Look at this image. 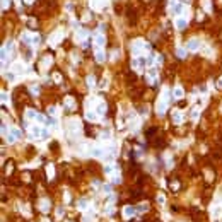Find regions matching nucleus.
Here are the masks:
<instances>
[{"mask_svg": "<svg viewBox=\"0 0 222 222\" xmlns=\"http://www.w3.org/2000/svg\"><path fill=\"white\" fill-rule=\"evenodd\" d=\"M145 48H149L147 45H145L144 41H133V45H132V53L133 55H140V51Z\"/></svg>", "mask_w": 222, "mask_h": 222, "instance_id": "f257e3e1", "label": "nucleus"}, {"mask_svg": "<svg viewBox=\"0 0 222 222\" xmlns=\"http://www.w3.org/2000/svg\"><path fill=\"white\" fill-rule=\"evenodd\" d=\"M186 48L191 50V51L198 50V48H200V41H198V39H190V41L186 43Z\"/></svg>", "mask_w": 222, "mask_h": 222, "instance_id": "f03ea898", "label": "nucleus"}, {"mask_svg": "<svg viewBox=\"0 0 222 222\" xmlns=\"http://www.w3.org/2000/svg\"><path fill=\"white\" fill-rule=\"evenodd\" d=\"M31 137H33V138H39V137H43V130H41L39 126H31Z\"/></svg>", "mask_w": 222, "mask_h": 222, "instance_id": "7ed1b4c3", "label": "nucleus"}, {"mask_svg": "<svg viewBox=\"0 0 222 222\" xmlns=\"http://www.w3.org/2000/svg\"><path fill=\"white\" fill-rule=\"evenodd\" d=\"M133 213H135V208H133V207H130V205H126L125 208H123V215H125L126 219L133 217Z\"/></svg>", "mask_w": 222, "mask_h": 222, "instance_id": "20e7f679", "label": "nucleus"}, {"mask_svg": "<svg viewBox=\"0 0 222 222\" xmlns=\"http://www.w3.org/2000/svg\"><path fill=\"white\" fill-rule=\"evenodd\" d=\"M91 155L92 157H103L104 155V150L99 149V147H94V149H91Z\"/></svg>", "mask_w": 222, "mask_h": 222, "instance_id": "39448f33", "label": "nucleus"}, {"mask_svg": "<svg viewBox=\"0 0 222 222\" xmlns=\"http://www.w3.org/2000/svg\"><path fill=\"white\" fill-rule=\"evenodd\" d=\"M94 43H96L97 50H101V46L104 45V36H103V34H96V38H94Z\"/></svg>", "mask_w": 222, "mask_h": 222, "instance_id": "423d86ee", "label": "nucleus"}, {"mask_svg": "<svg viewBox=\"0 0 222 222\" xmlns=\"http://www.w3.org/2000/svg\"><path fill=\"white\" fill-rule=\"evenodd\" d=\"M39 208H41V212H48L50 210V202L48 200H41V202H39Z\"/></svg>", "mask_w": 222, "mask_h": 222, "instance_id": "0eeeda50", "label": "nucleus"}, {"mask_svg": "<svg viewBox=\"0 0 222 222\" xmlns=\"http://www.w3.org/2000/svg\"><path fill=\"white\" fill-rule=\"evenodd\" d=\"M166 106H167V103H166V101H161V103L157 104V113H159V115H164V113H166Z\"/></svg>", "mask_w": 222, "mask_h": 222, "instance_id": "6e6552de", "label": "nucleus"}, {"mask_svg": "<svg viewBox=\"0 0 222 222\" xmlns=\"http://www.w3.org/2000/svg\"><path fill=\"white\" fill-rule=\"evenodd\" d=\"M173 121L174 123H181V121H183V116H181L179 111H174L173 113Z\"/></svg>", "mask_w": 222, "mask_h": 222, "instance_id": "1a4fd4ad", "label": "nucleus"}, {"mask_svg": "<svg viewBox=\"0 0 222 222\" xmlns=\"http://www.w3.org/2000/svg\"><path fill=\"white\" fill-rule=\"evenodd\" d=\"M183 89H181V87H176V89H174V92H173V97H176V99H179V97H183Z\"/></svg>", "mask_w": 222, "mask_h": 222, "instance_id": "9d476101", "label": "nucleus"}, {"mask_svg": "<svg viewBox=\"0 0 222 222\" xmlns=\"http://www.w3.org/2000/svg\"><path fill=\"white\" fill-rule=\"evenodd\" d=\"M104 113H106V104H104V103H99V106H97V115L103 116Z\"/></svg>", "mask_w": 222, "mask_h": 222, "instance_id": "9b49d317", "label": "nucleus"}, {"mask_svg": "<svg viewBox=\"0 0 222 222\" xmlns=\"http://www.w3.org/2000/svg\"><path fill=\"white\" fill-rule=\"evenodd\" d=\"M186 24H188L186 19H178V21H176V28H178V29H184V28H186Z\"/></svg>", "mask_w": 222, "mask_h": 222, "instance_id": "f8f14e48", "label": "nucleus"}, {"mask_svg": "<svg viewBox=\"0 0 222 222\" xmlns=\"http://www.w3.org/2000/svg\"><path fill=\"white\" fill-rule=\"evenodd\" d=\"M86 118L89 120V121H96L97 116H96V113H94V111H87V113H86Z\"/></svg>", "mask_w": 222, "mask_h": 222, "instance_id": "ddd939ff", "label": "nucleus"}, {"mask_svg": "<svg viewBox=\"0 0 222 222\" xmlns=\"http://www.w3.org/2000/svg\"><path fill=\"white\" fill-rule=\"evenodd\" d=\"M96 60L99 62V63H101V62H104V53H103L101 50H97V51H96Z\"/></svg>", "mask_w": 222, "mask_h": 222, "instance_id": "4468645a", "label": "nucleus"}, {"mask_svg": "<svg viewBox=\"0 0 222 222\" xmlns=\"http://www.w3.org/2000/svg\"><path fill=\"white\" fill-rule=\"evenodd\" d=\"M36 116H38V113H36V111H33V109H28V111H26V118H28V120L36 118Z\"/></svg>", "mask_w": 222, "mask_h": 222, "instance_id": "2eb2a0df", "label": "nucleus"}, {"mask_svg": "<svg viewBox=\"0 0 222 222\" xmlns=\"http://www.w3.org/2000/svg\"><path fill=\"white\" fill-rule=\"evenodd\" d=\"M183 10V4H178V5H174V9H173V14H179Z\"/></svg>", "mask_w": 222, "mask_h": 222, "instance_id": "dca6fc26", "label": "nucleus"}, {"mask_svg": "<svg viewBox=\"0 0 222 222\" xmlns=\"http://www.w3.org/2000/svg\"><path fill=\"white\" fill-rule=\"evenodd\" d=\"M12 133H14L16 138H21V137H22V132H21L19 128H12Z\"/></svg>", "mask_w": 222, "mask_h": 222, "instance_id": "f3484780", "label": "nucleus"}, {"mask_svg": "<svg viewBox=\"0 0 222 222\" xmlns=\"http://www.w3.org/2000/svg\"><path fill=\"white\" fill-rule=\"evenodd\" d=\"M113 171H115V166H111V164L104 166V173H106V174H111Z\"/></svg>", "mask_w": 222, "mask_h": 222, "instance_id": "a211bd4d", "label": "nucleus"}, {"mask_svg": "<svg viewBox=\"0 0 222 222\" xmlns=\"http://www.w3.org/2000/svg\"><path fill=\"white\" fill-rule=\"evenodd\" d=\"M5 138H7V142H9V144H14V140H16L14 133H7V135H5Z\"/></svg>", "mask_w": 222, "mask_h": 222, "instance_id": "6ab92c4d", "label": "nucleus"}, {"mask_svg": "<svg viewBox=\"0 0 222 222\" xmlns=\"http://www.w3.org/2000/svg\"><path fill=\"white\" fill-rule=\"evenodd\" d=\"M77 207L80 208V210H84V208H87V200H80Z\"/></svg>", "mask_w": 222, "mask_h": 222, "instance_id": "aec40b11", "label": "nucleus"}, {"mask_svg": "<svg viewBox=\"0 0 222 222\" xmlns=\"http://www.w3.org/2000/svg\"><path fill=\"white\" fill-rule=\"evenodd\" d=\"M220 212H222V208L220 207H215V208H213V217H219V215H220Z\"/></svg>", "mask_w": 222, "mask_h": 222, "instance_id": "412c9836", "label": "nucleus"}, {"mask_svg": "<svg viewBox=\"0 0 222 222\" xmlns=\"http://www.w3.org/2000/svg\"><path fill=\"white\" fill-rule=\"evenodd\" d=\"M147 208H149L147 205H138V207H137V210H138V212H145Z\"/></svg>", "mask_w": 222, "mask_h": 222, "instance_id": "4be33fe9", "label": "nucleus"}, {"mask_svg": "<svg viewBox=\"0 0 222 222\" xmlns=\"http://www.w3.org/2000/svg\"><path fill=\"white\" fill-rule=\"evenodd\" d=\"M178 57H181V58L186 57V51H184L183 48H179V50H178Z\"/></svg>", "mask_w": 222, "mask_h": 222, "instance_id": "5701e85b", "label": "nucleus"}, {"mask_svg": "<svg viewBox=\"0 0 222 222\" xmlns=\"http://www.w3.org/2000/svg\"><path fill=\"white\" fill-rule=\"evenodd\" d=\"M87 84H89L91 87L94 86V77H92V75H91V77H87Z\"/></svg>", "mask_w": 222, "mask_h": 222, "instance_id": "b1692460", "label": "nucleus"}, {"mask_svg": "<svg viewBox=\"0 0 222 222\" xmlns=\"http://www.w3.org/2000/svg\"><path fill=\"white\" fill-rule=\"evenodd\" d=\"M55 113H57V108H55V106L48 108V115H55Z\"/></svg>", "mask_w": 222, "mask_h": 222, "instance_id": "393cba45", "label": "nucleus"}, {"mask_svg": "<svg viewBox=\"0 0 222 222\" xmlns=\"http://www.w3.org/2000/svg\"><path fill=\"white\" fill-rule=\"evenodd\" d=\"M36 120H38L39 123H43V121H46V120H45V116H43V115H39V113H38V116H36Z\"/></svg>", "mask_w": 222, "mask_h": 222, "instance_id": "a878e982", "label": "nucleus"}, {"mask_svg": "<svg viewBox=\"0 0 222 222\" xmlns=\"http://www.w3.org/2000/svg\"><path fill=\"white\" fill-rule=\"evenodd\" d=\"M46 171H48V176H50V178H53V166H48V169H46Z\"/></svg>", "mask_w": 222, "mask_h": 222, "instance_id": "bb28decb", "label": "nucleus"}, {"mask_svg": "<svg viewBox=\"0 0 222 222\" xmlns=\"http://www.w3.org/2000/svg\"><path fill=\"white\" fill-rule=\"evenodd\" d=\"M157 202L162 205V203H164V195H157Z\"/></svg>", "mask_w": 222, "mask_h": 222, "instance_id": "cd10ccee", "label": "nucleus"}, {"mask_svg": "<svg viewBox=\"0 0 222 222\" xmlns=\"http://www.w3.org/2000/svg\"><path fill=\"white\" fill-rule=\"evenodd\" d=\"M101 138H109V132H103L101 133Z\"/></svg>", "mask_w": 222, "mask_h": 222, "instance_id": "c85d7f7f", "label": "nucleus"}, {"mask_svg": "<svg viewBox=\"0 0 222 222\" xmlns=\"http://www.w3.org/2000/svg\"><path fill=\"white\" fill-rule=\"evenodd\" d=\"M31 91H33V94H38V92H39V89H38L36 86H34V87H31Z\"/></svg>", "mask_w": 222, "mask_h": 222, "instance_id": "c756f323", "label": "nucleus"}, {"mask_svg": "<svg viewBox=\"0 0 222 222\" xmlns=\"http://www.w3.org/2000/svg\"><path fill=\"white\" fill-rule=\"evenodd\" d=\"M103 190H104V191H106V193H109V191H111V186H109V184H106V186H104V188H103Z\"/></svg>", "mask_w": 222, "mask_h": 222, "instance_id": "7c9ffc66", "label": "nucleus"}, {"mask_svg": "<svg viewBox=\"0 0 222 222\" xmlns=\"http://www.w3.org/2000/svg\"><path fill=\"white\" fill-rule=\"evenodd\" d=\"M7 5H10V0H4V9H7Z\"/></svg>", "mask_w": 222, "mask_h": 222, "instance_id": "2f4dec72", "label": "nucleus"}, {"mask_svg": "<svg viewBox=\"0 0 222 222\" xmlns=\"http://www.w3.org/2000/svg\"><path fill=\"white\" fill-rule=\"evenodd\" d=\"M7 79H9V80H14V74H12V72H10V74H7Z\"/></svg>", "mask_w": 222, "mask_h": 222, "instance_id": "473e14b6", "label": "nucleus"}, {"mask_svg": "<svg viewBox=\"0 0 222 222\" xmlns=\"http://www.w3.org/2000/svg\"><path fill=\"white\" fill-rule=\"evenodd\" d=\"M191 116H193V118H198V109H195L193 113H191Z\"/></svg>", "mask_w": 222, "mask_h": 222, "instance_id": "72a5a7b5", "label": "nucleus"}, {"mask_svg": "<svg viewBox=\"0 0 222 222\" xmlns=\"http://www.w3.org/2000/svg\"><path fill=\"white\" fill-rule=\"evenodd\" d=\"M2 101H4V103L7 101V94H5V92H2Z\"/></svg>", "mask_w": 222, "mask_h": 222, "instance_id": "f704fd0d", "label": "nucleus"}, {"mask_svg": "<svg viewBox=\"0 0 222 222\" xmlns=\"http://www.w3.org/2000/svg\"><path fill=\"white\" fill-rule=\"evenodd\" d=\"M219 87H222V77H220V80H219V84H217Z\"/></svg>", "mask_w": 222, "mask_h": 222, "instance_id": "c9c22d12", "label": "nucleus"}]
</instances>
